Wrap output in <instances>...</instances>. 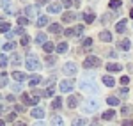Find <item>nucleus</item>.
Masks as SVG:
<instances>
[{
    "mask_svg": "<svg viewBox=\"0 0 133 126\" xmlns=\"http://www.w3.org/2000/svg\"><path fill=\"white\" fill-rule=\"evenodd\" d=\"M25 66H27V69H30V71H37V69H41V64H39V61H37L34 55H27V59H25Z\"/></svg>",
    "mask_w": 133,
    "mask_h": 126,
    "instance_id": "obj_1",
    "label": "nucleus"
},
{
    "mask_svg": "<svg viewBox=\"0 0 133 126\" xmlns=\"http://www.w3.org/2000/svg\"><path fill=\"white\" fill-rule=\"evenodd\" d=\"M80 89L85 91V92H91V94H96L98 92V87L94 85V80H82L80 82Z\"/></svg>",
    "mask_w": 133,
    "mask_h": 126,
    "instance_id": "obj_2",
    "label": "nucleus"
},
{
    "mask_svg": "<svg viewBox=\"0 0 133 126\" xmlns=\"http://www.w3.org/2000/svg\"><path fill=\"white\" fill-rule=\"evenodd\" d=\"M98 107H99V103H98L94 98H91V100H87V101H85V105H83V112L92 114L94 110H98Z\"/></svg>",
    "mask_w": 133,
    "mask_h": 126,
    "instance_id": "obj_3",
    "label": "nucleus"
},
{
    "mask_svg": "<svg viewBox=\"0 0 133 126\" xmlns=\"http://www.w3.org/2000/svg\"><path fill=\"white\" fill-rule=\"evenodd\" d=\"M99 64H101V61H99L98 57H94V55H89V57H87V61L83 62V68H87V69H89V68H98Z\"/></svg>",
    "mask_w": 133,
    "mask_h": 126,
    "instance_id": "obj_4",
    "label": "nucleus"
},
{
    "mask_svg": "<svg viewBox=\"0 0 133 126\" xmlns=\"http://www.w3.org/2000/svg\"><path fill=\"white\" fill-rule=\"evenodd\" d=\"M62 71H64V75L75 76L78 69H76V64H75V62H68V64H64V69H62Z\"/></svg>",
    "mask_w": 133,
    "mask_h": 126,
    "instance_id": "obj_5",
    "label": "nucleus"
},
{
    "mask_svg": "<svg viewBox=\"0 0 133 126\" xmlns=\"http://www.w3.org/2000/svg\"><path fill=\"white\" fill-rule=\"evenodd\" d=\"M73 87H75V82L73 80H62L61 82V91H64V92H71Z\"/></svg>",
    "mask_w": 133,
    "mask_h": 126,
    "instance_id": "obj_6",
    "label": "nucleus"
},
{
    "mask_svg": "<svg viewBox=\"0 0 133 126\" xmlns=\"http://www.w3.org/2000/svg\"><path fill=\"white\" fill-rule=\"evenodd\" d=\"M37 100H39V98H30V96L25 94V92L21 94V101H23L25 105H36V103H37Z\"/></svg>",
    "mask_w": 133,
    "mask_h": 126,
    "instance_id": "obj_7",
    "label": "nucleus"
},
{
    "mask_svg": "<svg viewBox=\"0 0 133 126\" xmlns=\"http://www.w3.org/2000/svg\"><path fill=\"white\" fill-rule=\"evenodd\" d=\"M39 12V5H27L25 7V14L27 16H36Z\"/></svg>",
    "mask_w": 133,
    "mask_h": 126,
    "instance_id": "obj_8",
    "label": "nucleus"
},
{
    "mask_svg": "<svg viewBox=\"0 0 133 126\" xmlns=\"http://www.w3.org/2000/svg\"><path fill=\"white\" fill-rule=\"evenodd\" d=\"M48 12H51V14H57V12H61V4H50L48 5Z\"/></svg>",
    "mask_w": 133,
    "mask_h": 126,
    "instance_id": "obj_9",
    "label": "nucleus"
},
{
    "mask_svg": "<svg viewBox=\"0 0 133 126\" xmlns=\"http://www.w3.org/2000/svg\"><path fill=\"white\" fill-rule=\"evenodd\" d=\"M78 105V96H69V98H68V107H69V108H75V107Z\"/></svg>",
    "mask_w": 133,
    "mask_h": 126,
    "instance_id": "obj_10",
    "label": "nucleus"
},
{
    "mask_svg": "<svg viewBox=\"0 0 133 126\" xmlns=\"http://www.w3.org/2000/svg\"><path fill=\"white\" fill-rule=\"evenodd\" d=\"M30 116H32V117H36V119H43L44 112H43V108H32Z\"/></svg>",
    "mask_w": 133,
    "mask_h": 126,
    "instance_id": "obj_11",
    "label": "nucleus"
},
{
    "mask_svg": "<svg viewBox=\"0 0 133 126\" xmlns=\"http://www.w3.org/2000/svg\"><path fill=\"white\" fill-rule=\"evenodd\" d=\"M99 39H101V41H112V34H110V32L108 30H103V32H99Z\"/></svg>",
    "mask_w": 133,
    "mask_h": 126,
    "instance_id": "obj_12",
    "label": "nucleus"
},
{
    "mask_svg": "<svg viewBox=\"0 0 133 126\" xmlns=\"http://www.w3.org/2000/svg\"><path fill=\"white\" fill-rule=\"evenodd\" d=\"M130 46H131V41H130V39H123V41L119 43V48H121L123 52H126V50H130Z\"/></svg>",
    "mask_w": 133,
    "mask_h": 126,
    "instance_id": "obj_13",
    "label": "nucleus"
},
{
    "mask_svg": "<svg viewBox=\"0 0 133 126\" xmlns=\"http://www.w3.org/2000/svg\"><path fill=\"white\" fill-rule=\"evenodd\" d=\"M12 78L18 80V82H23V80H27V75L21 73V71H14V73H12Z\"/></svg>",
    "mask_w": 133,
    "mask_h": 126,
    "instance_id": "obj_14",
    "label": "nucleus"
},
{
    "mask_svg": "<svg viewBox=\"0 0 133 126\" xmlns=\"http://www.w3.org/2000/svg\"><path fill=\"white\" fill-rule=\"evenodd\" d=\"M75 18H76V14H75V12H64V14H62V20L66 21V23H69V21H73Z\"/></svg>",
    "mask_w": 133,
    "mask_h": 126,
    "instance_id": "obj_15",
    "label": "nucleus"
},
{
    "mask_svg": "<svg viewBox=\"0 0 133 126\" xmlns=\"http://www.w3.org/2000/svg\"><path fill=\"white\" fill-rule=\"evenodd\" d=\"M103 84L107 85V87H114V85H115V82H114V78H112V76L105 75V76H103Z\"/></svg>",
    "mask_w": 133,
    "mask_h": 126,
    "instance_id": "obj_16",
    "label": "nucleus"
},
{
    "mask_svg": "<svg viewBox=\"0 0 133 126\" xmlns=\"http://www.w3.org/2000/svg\"><path fill=\"white\" fill-rule=\"evenodd\" d=\"M61 107H62V98H55V100L51 101V108H53V110H59Z\"/></svg>",
    "mask_w": 133,
    "mask_h": 126,
    "instance_id": "obj_17",
    "label": "nucleus"
},
{
    "mask_svg": "<svg viewBox=\"0 0 133 126\" xmlns=\"http://www.w3.org/2000/svg\"><path fill=\"white\" fill-rule=\"evenodd\" d=\"M114 117H115V110H107V112L103 114V119H105V121H112Z\"/></svg>",
    "mask_w": 133,
    "mask_h": 126,
    "instance_id": "obj_18",
    "label": "nucleus"
},
{
    "mask_svg": "<svg viewBox=\"0 0 133 126\" xmlns=\"http://www.w3.org/2000/svg\"><path fill=\"white\" fill-rule=\"evenodd\" d=\"M107 69H108L110 73H117V71H121L123 68H121L119 64H108V66H107Z\"/></svg>",
    "mask_w": 133,
    "mask_h": 126,
    "instance_id": "obj_19",
    "label": "nucleus"
},
{
    "mask_svg": "<svg viewBox=\"0 0 133 126\" xmlns=\"http://www.w3.org/2000/svg\"><path fill=\"white\" fill-rule=\"evenodd\" d=\"M36 43H39V44H44V43H46V34H43V32H37V36H36Z\"/></svg>",
    "mask_w": 133,
    "mask_h": 126,
    "instance_id": "obj_20",
    "label": "nucleus"
},
{
    "mask_svg": "<svg viewBox=\"0 0 133 126\" xmlns=\"http://www.w3.org/2000/svg\"><path fill=\"white\" fill-rule=\"evenodd\" d=\"M41 80H43V78L39 76V75H37V76H32V78H30V84H29V85H32V87H37V85L41 84Z\"/></svg>",
    "mask_w": 133,
    "mask_h": 126,
    "instance_id": "obj_21",
    "label": "nucleus"
},
{
    "mask_svg": "<svg viewBox=\"0 0 133 126\" xmlns=\"http://www.w3.org/2000/svg\"><path fill=\"white\" fill-rule=\"evenodd\" d=\"M50 32H53V34H61V32H62L61 25H59V23H51V25H50Z\"/></svg>",
    "mask_w": 133,
    "mask_h": 126,
    "instance_id": "obj_22",
    "label": "nucleus"
},
{
    "mask_svg": "<svg viewBox=\"0 0 133 126\" xmlns=\"http://www.w3.org/2000/svg\"><path fill=\"white\" fill-rule=\"evenodd\" d=\"M107 103H108V105H112V107L119 105V98H115V96H108V98H107Z\"/></svg>",
    "mask_w": 133,
    "mask_h": 126,
    "instance_id": "obj_23",
    "label": "nucleus"
},
{
    "mask_svg": "<svg viewBox=\"0 0 133 126\" xmlns=\"http://www.w3.org/2000/svg\"><path fill=\"white\" fill-rule=\"evenodd\" d=\"M51 126H64V121H62V117H53L51 119Z\"/></svg>",
    "mask_w": 133,
    "mask_h": 126,
    "instance_id": "obj_24",
    "label": "nucleus"
},
{
    "mask_svg": "<svg viewBox=\"0 0 133 126\" xmlns=\"http://www.w3.org/2000/svg\"><path fill=\"white\" fill-rule=\"evenodd\" d=\"M115 30H117V32H124V30H126V20L119 21V23H117V27H115Z\"/></svg>",
    "mask_w": 133,
    "mask_h": 126,
    "instance_id": "obj_25",
    "label": "nucleus"
},
{
    "mask_svg": "<svg viewBox=\"0 0 133 126\" xmlns=\"http://www.w3.org/2000/svg\"><path fill=\"white\" fill-rule=\"evenodd\" d=\"M9 30H11V25H9V23H0V32L9 34Z\"/></svg>",
    "mask_w": 133,
    "mask_h": 126,
    "instance_id": "obj_26",
    "label": "nucleus"
},
{
    "mask_svg": "<svg viewBox=\"0 0 133 126\" xmlns=\"http://www.w3.org/2000/svg\"><path fill=\"white\" fill-rule=\"evenodd\" d=\"M43 48H44V52H46V53H51L55 46H53V43H44V44H43Z\"/></svg>",
    "mask_w": 133,
    "mask_h": 126,
    "instance_id": "obj_27",
    "label": "nucleus"
},
{
    "mask_svg": "<svg viewBox=\"0 0 133 126\" xmlns=\"http://www.w3.org/2000/svg\"><path fill=\"white\" fill-rule=\"evenodd\" d=\"M57 52H59V53H64V52H68V43H61V44L57 46Z\"/></svg>",
    "mask_w": 133,
    "mask_h": 126,
    "instance_id": "obj_28",
    "label": "nucleus"
},
{
    "mask_svg": "<svg viewBox=\"0 0 133 126\" xmlns=\"http://www.w3.org/2000/svg\"><path fill=\"white\" fill-rule=\"evenodd\" d=\"M48 23V16H41L39 20H37V27H44Z\"/></svg>",
    "mask_w": 133,
    "mask_h": 126,
    "instance_id": "obj_29",
    "label": "nucleus"
},
{
    "mask_svg": "<svg viewBox=\"0 0 133 126\" xmlns=\"http://www.w3.org/2000/svg\"><path fill=\"white\" fill-rule=\"evenodd\" d=\"M112 9H115V7H119V5H123V0H110V4H108Z\"/></svg>",
    "mask_w": 133,
    "mask_h": 126,
    "instance_id": "obj_30",
    "label": "nucleus"
},
{
    "mask_svg": "<svg viewBox=\"0 0 133 126\" xmlns=\"http://www.w3.org/2000/svg\"><path fill=\"white\" fill-rule=\"evenodd\" d=\"M0 4H2V7L5 9V12H9V7H11V0H0Z\"/></svg>",
    "mask_w": 133,
    "mask_h": 126,
    "instance_id": "obj_31",
    "label": "nucleus"
},
{
    "mask_svg": "<svg viewBox=\"0 0 133 126\" xmlns=\"http://www.w3.org/2000/svg\"><path fill=\"white\" fill-rule=\"evenodd\" d=\"M18 25H21V27L29 25V18H25V16H20V18H18Z\"/></svg>",
    "mask_w": 133,
    "mask_h": 126,
    "instance_id": "obj_32",
    "label": "nucleus"
},
{
    "mask_svg": "<svg viewBox=\"0 0 133 126\" xmlns=\"http://www.w3.org/2000/svg\"><path fill=\"white\" fill-rule=\"evenodd\" d=\"M83 18H85L87 23H92V21H94V14H92V12H85V16H83Z\"/></svg>",
    "mask_w": 133,
    "mask_h": 126,
    "instance_id": "obj_33",
    "label": "nucleus"
},
{
    "mask_svg": "<svg viewBox=\"0 0 133 126\" xmlns=\"http://www.w3.org/2000/svg\"><path fill=\"white\" fill-rule=\"evenodd\" d=\"M7 85V75H0V87Z\"/></svg>",
    "mask_w": 133,
    "mask_h": 126,
    "instance_id": "obj_34",
    "label": "nucleus"
},
{
    "mask_svg": "<svg viewBox=\"0 0 133 126\" xmlns=\"http://www.w3.org/2000/svg\"><path fill=\"white\" fill-rule=\"evenodd\" d=\"M7 62H9V61H7V57H5V55H0V68H5Z\"/></svg>",
    "mask_w": 133,
    "mask_h": 126,
    "instance_id": "obj_35",
    "label": "nucleus"
},
{
    "mask_svg": "<svg viewBox=\"0 0 133 126\" xmlns=\"http://www.w3.org/2000/svg\"><path fill=\"white\" fill-rule=\"evenodd\" d=\"M71 126H85V119H75Z\"/></svg>",
    "mask_w": 133,
    "mask_h": 126,
    "instance_id": "obj_36",
    "label": "nucleus"
},
{
    "mask_svg": "<svg viewBox=\"0 0 133 126\" xmlns=\"http://www.w3.org/2000/svg\"><path fill=\"white\" fill-rule=\"evenodd\" d=\"M4 50H5V52H11V50H14V43H5V44H4Z\"/></svg>",
    "mask_w": 133,
    "mask_h": 126,
    "instance_id": "obj_37",
    "label": "nucleus"
},
{
    "mask_svg": "<svg viewBox=\"0 0 133 126\" xmlns=\"http://www.w3.org/2000/svg\"><path fill=\"white\" fill-rule=\"evenodd\" d=\"M29 41H30V39H29V36H21L20 44H21V46H25V44H29Z\"/></svg>",
    "mask_w": 133,
    "mask_h": 126,
    "instance_id": "obj_38",
    "label": "nucleus"
},
{
    "mask_svg": "<svg viewBox=\"0 0 133 126\" xmlns=\"http://www.w3.org/2000/svg\"><path fill=\"white\" fill-rule=\"evenodd\" d=\"M123 114H124V116H130V114H131V107L124 105V107H123Z\"/></svg>",
    "mask_w": 133,
    "mask_h": 126,
    "instance_id": "obj_39",
    "label": "nucleus"
},
{
    "mask_svg": "<svg viewBox=\"0 0 133 126\" xmlns=\"http://www.w3.org/2000/svg\"><path fill=\"white\" fill-rule=\"evenodd\" d=\"M53 94H55V89H53V87H51V85H50V87L46 89V96H50V98H51V96H53Z\"/></svg>",
    "mask_w": 133,
    "mask_h": 126,
    "instance_id": "obj_40",
    "label": "nucleus"
},
{
    "mask_svg": "<svg viewBox=\"0 0 133 126\" xmlns=\"http://www.w3.org/2000/svg\"><path fill=\"white\" fill-rule=\"evenodd\" d=\"M121 126H133V121L126 119V121H123V123H121Z\"/></svg>",
    "mask_w": 133,
    "mask_h": 126,
    "instance_id": "obj_41",
    "label": "nucleus"
},
{
    "mask_svg": "<svg viewBox=\"0 0 133 126\" xmlns=\"http://www.w3.org/2000/svg\"><path fill=\"white\" fill-rule=\"evenodd\" d=\"M83 32V25H78L76 29H75V34H82Z\"/></svg>",
    "mask_w": 133,
    "mask_h": 126,
    "instance_id": "obj_42",
    "label": "nucleus"
},
{
    "mask_svg": "<svg viewBox=\"0 0 133 126\" xmlns=\"http://www.w3.org/2000/svg\"><path fill=\"white\" fill-rule=\"evenodd\" d=\"M128 82H130V78H128V76H121V84H123V85H126Z\"/></svg>",
    "mask_w": 133,
    "mask_h": 126,
    "instance_id": "obj_43",
    "label": "nucleus"
},
{
    "mask_svg": "<svg viewBox=\"0 0 133 126\" xmlns=\"http://www.w3.org/2000/svg\"><path fill=\"white\" fill-rule=\"evenodd\" d=\"M91 44H92V39H89V37L83 39V46H91Z\"/></svg>",
    "mask_w": 133,
    "mask_h": 126,
    "instance_id": "obj_44",
    "label": "nucleus"
},
{
    "mask_svg": "<svg viewBox=\"0 0 133 126\" xmlns=\"http://www.w3.org/2000/svg\"><path fill=\"white\" fill-rule=\"evenodd\" d=\"M14 110H16V112H25V108H23L21 105H16V107H14Z\"/></svg>",
    "mask_w": 133,
    "mask_h": 126,
    "instance_id": "obj_45",
    "label": "nucleus"
},
{
    "mask_svg": "<svg viewBox=\"0 0 133 126\" xmlns=\"http://www.w3.org/2000/svg\"><path fill=\"white\" fill-rule=\"evenodd\" d=\"M55 61H57L55 57H48V59H46V62H48V64H55Z\"/></svg>",
    "mask_w": 133,
    "mask_h": 126,
    "instance_id": "obj_46",
    "label": "nucleus"
},
{
    "mask_svg": "<svg viewBox=\"0 0 133 126\" xmlns=\"http://www.w3.org/2000/svg\"><path fill=\"white\" fill-rule=\"evenodd\" d=\"M73 34H75V29H68L66 30V36H73Z\"/></svg>",
    "mask_w": 133,
    "mask_h": 126,
    "instance_id": "obj_47",
    "label": "nucleus"
},
{
    "mask_svg": "<svg viewBox=\"0 0 133 126\" xmlns=\"http://www.w3.org/2000/svg\"><path fill=\"white\" fill-rule=\"evenodd\" d=\"M64 5H66V7H71L73 2H71V0H64Z\"/></svg>",
    "mask_w": 133,
    "mask_h": 126,
    "instance_id": "obj_48",
    "label": "nucleus"
},
{
    "mask_svg": "<svg viewBox=\"0 0 133 126\" xmlns=\"http://www.w3.org/2000/svg\"><path fill=\"white\" fill-rule=\"evenodd\" d=\"M121 94H123V96L128 94V89H126V87H121Z\"/></svg>",
    "mask_w": 133,
    "mask_h": 126,
    "instance_id": "obj_49",
    "label": "nucleus"
},
{
    "mask_svg": "<svg viewBox=\"0 0 133 126\" xmlns=\"http://www.w3.org/2000/svg\"><path fill=\"white\" fill-rule=\"evenodd\" d=\"M14 117H16L14 114H7V121H14Z\"/></svg>",
    "mask_w": 133,
    "mask_h": 126,
    "instance_id": "obj_50",
    "label": "nucleus"
},
{
    "mask_svg": "<svg viewBox=\"0 0 133 126\" xmlns=\"http://www.w3.org/2000/svg\"><path fill=\"white\" fill-rule=\"evenodd\" d=\"M16 126H27V124H25V123L21 121V123H16Z\"/></svg>",
    "mask_w": 133,
    "mask_h": 126,
    "instance_id": "obj_51",
    "label": "nucleus"
},
{
    "mask_svg": "<svg viewBox=\"0 0 133 126\" xmlns=\"http://www.w3.org/2000/svg\"><path fill=\"white\" fill-rule=\"evenodd\" d=\"M46 2H48V0H39V2H37V5H39V4H46Z\"/></svg>",
    "mask_w": 133,
    "mask_h": 126,
    "instance_id": "obj_52",
    "label": "nucleus"
},
{
    "mask_svg": "<svg viewBox=\"0 0 133 126\" xmlns=\"http://www.w3.org/2000/svg\"><path fill=\"white\" fill-rule=\"evenodd\" d=\"M34 126H44V124H43L41 121H39V123H36V124H34Z\"/></svg>",
    "mask_w": 133,
    "mask_h": 126,
    "instance_id": "obj_53",
    "label": "nucleus"
},
{
    "mask_svg": "<svg viewBox=\"0 0 133 126\" xmlns=\"http://www.w3.org/2000/svg\"><path fill=\"white\" fill-rule=\"evenodd\" d=\"M91 126H99V124H98V123H92V124Z\"/></svg>",
    "mask_w": 133,
    "mask_h": 126,
    "instance_id": "obj_54",
    "label": "nucleus"
},
{
    "mask_svg": "<svg viewBox=\"0 0 133 126\" xmlns=\"http://www.w3.org/2000/svg\"><path fill=\"white\" fill-rule=\"evenodd\" d=\"M130 16H131V18H133V9H131V11H130Z\"/></svg>",
    "mask_w": 133,
    "mask_h": 126,
    "instance_id": "obj_55",
    "label": "nucleus"
},
{
    "mask_svg": "<svg viewBox=\"0 0 133 126\" xmlns=\"http://www.w3.org/2000/svg\"><path fill=\"white\" fill-rule=\"evenodd\" d=\"M0 126H4V121H0Z\"/></svg>",
    "mask_w": 133,
    "mask_h": 126,
    "instance_id": "obj_56",
    "label": "nucleus"
},
{
    "mask_svg": "<svg viewBox=\"0 0 133 126\" xmlns=\"http://www.w3.org/2000/svg\"><path fill=\"white\" fill-rule=\"evenodd\" d=\"M0 114H2V107H0Z\"/></svg>",
    "mask_w": 133,
    "mask_h": 126,
    "instance_id": "obj_57",
    "label": "nucleus"
},
{
    "mask_svg": "<svg viewBox=\"0 0 133 126\" xmlns=\"http://www.w3.org/2000/svg\"><path fill=\"white\" fill-rule=\"evenodd\" d=\"M0 98H2V96H0Z\"/></svg>",
    "mask_w": 133,
    "mask_h": 126,
    "instance_id": "obj_58",
    "label": "nucleus"
},
{
    "mask_svg": "<svg viewBox=\"0 0 133 126\" xmlns=\"http://www.w3.org/2000/svg\"><path fill=\"white\" fill-rule=\"evenodd\" d=\"M131 2H133V0H131Z\"/></svg>",
    "mask_w": 133,
    "mask_h": 126,
    "instance_id": "obj_59",
    "label": "nucleus"
}]
</instances>
